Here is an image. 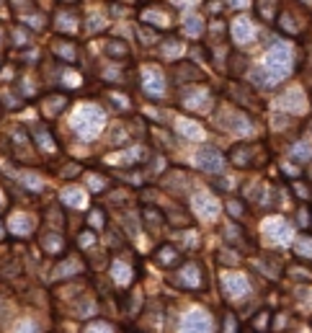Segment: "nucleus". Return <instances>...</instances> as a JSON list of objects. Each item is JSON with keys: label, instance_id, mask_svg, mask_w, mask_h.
I'll list each match as a JSON object with an SVG mask.
<instances>
[{"label": "nucleus", "instance_id": "obj_1", "mask_svg": "<svg viewBox=\"0 0 312 333\" xmlns=\"http://www.w3.org/2000/svg\"><path fill=\"white\" fill-rule=\"evenodd\" d=\"M266 73H269V78L276 83V80H281L289 70H292V54H289V47L286 44H274L271 49H269V54H266V68H263Z\"/></svg>", "mask_w": 312, "mask_h": 333}, {"label": "nucleus", "instance_id": "obj_2", "mask_svg": "<svg viewBox=\"0 0 312 333\" xmlns=\"http://www.w3.org/2000/svg\"><path fill=\"white\" fill-rule=\"evenodd\" d=\"M101 124H103V114H101L98 109H93V106H85V109L78 114V119H75V129L83 132L85 137H93L96 132L101 129Z\"/></svg>", "mask_w": 312, "mask_h": 333}, {"label": "nucleus", "instance_id": "obj_3", "mask_svg": "<svg viewBox=\"0 0 312 333\" xmlns=\"http://www.w3.org/2000/svg\"><path fill=\"white\" fill-rule=\"evenodd\" d=\"M196 163H199L204 171H209V173H219L222 165H225V158H222V153L214 150V148H202L199 155H196Z\"/></svg>", "mask_w": 312, "mask_h": 333}, {"label": "nucleus", "instance_id": "obj_4", "mask_svg": "<svg viewBox=\"0 0 312 333\" xmlns=\"http://www.w3.org/2000/svg\"><path fill=\"white\" fill-rule=\"evenodd\" d=\"M222 287H225V295L227 297H240L245 289H248V279L237 277V274H227L222 279Z\"/></svg>", "mask_w": 312, "mask_h": 333}, {"label": "nucleus", "instance_id": "obj_5", "mask_svg": "<svg viewBox=\"0 0 312 333\" xmlns=\"http://www.w3.org/2000/svg\"><path fill=\"white\" fill-rule=\"evenodd\" d=\"M145 93H150V96L165 93V83H163V75L158 70H147L145 73Z\"/></svg>", "mask_w": 312, "mask_h": 333}, {"label": "nucleus", "instance_id": "obj_6", "mask_svg": "<svg viewBox=\"0 0 312 333\" xmlns=\"http://www.w3.org/2000/svg\"><path fill=\"white\" fill-rule=\"evenodd\" d=\"M183 328H186V330H209L212 323H209L207 313H191V315H186Z\"/></svg>", "mask_w": 312, "mask_h": 333}, {"label": "nucleus", "instance_id": "obj_7", "mask_svg": "<svg viewBox=\"0 0 312 333\" xmlns=\"http://www.w3.org/2000/svg\"><path fill=\"white\" fill-rule=\"evenodd\" d=\"M266 233L274 238V240H289V235H292V227L284 222V220H271L269 225H266Z\"/></svg>", "mask_w": 312, "mask_h": 333}, {"label": "nucleus", "instance_id": "obj_8", "mask_svg": "<svg viewBox=\"0 0 312 333\" xmlns=\"http://www.w3.org/2000/svg\"><path fill=\"white\" fill-rule=\"evenodd\" d=\"M251 34H253V26H251V21H248V18H237V21L232 24V36H235V41H245Z\"/></svg>", "mask_w": 312, "mask_h": 333}, {"label": "nucleus", "instance_id": "obj_9", "mask_svg": "<svg viewBox=\"0 0 312 333\" xmlns=\"http://www.w3.org/2000/svg\"><path fill=\"white\" fill-rule=\"evenodd\" d=\"M181 279H183V284L189 287V289H199V266H183V274H181Z\"/></svg>", "mask_w": 312, "mask_h": 333}, {"label": "nucleus", "instance_id": "obj_10", "mask_svg": "<svg viewBox=\"0 0 312 333\" xmlns=\"http://www.w3.org/2000/svg\"><path fill=\"white\" fill-rule=\"evenodd\" d=\"M41 245H47V251H49V253H57V251L65 248L62 238H59V235H52V233H47V235L41 238Z\"/></svg>", "mask_w": 312, "mask_h": 333}, {"label": "nucleus", "instance_id": "obj_11", "mask_svg": "<svg viewBox=\"0 0 312 333\" xmlns=\"http://www.w3.org/2000/svg\"><path fill=\"white\" fill-rule=\"evenodd\" d=\"M292 155H294V158H299V160H309L312 148H309L307 142H299V145H294V148H292Z\"/></svg>", "mask_w": 312, "mask_h": 333}, {"label": "nucleus", "instance_id": "obj_12", "mask_svg": "<svg viewBox=\"0 0 312 333\" xmlns=\"http://www.w3.org/2000/svg\"><path fill=\"white\" fill-rule=\"evenodd\" d=\"M297 256H304V258H312V240H307V238H299L297 240Z\"/></svg>", "mask_w": 312, "mask_h": 333}, {"label": "nucleus", "instance_id": "obj_13", "mask_svg": "<svg viewBox=\"0 0 312 333\" xmlns=\"http://www.w3.org/2000/svg\"><path fill=\"white\" fill-rule=\"evenodd\" d=\"M62 202H68V204H83V191H62Z\"/></svg>", "mask_w": 312, "mask_h": 333}, {"label": "nucleus", "instance_id": "obj_14", "mask_svg": "<svg viewBox=\"0 0 312 333\" xmlns=\"http://www.w3.org/2000/svg\"><path fill=\"white\" fill-rule=\"evenodd\" d=\"M106 52H108L111 57H127V47H124L121 41H111V44L106 47Z\"/></svg>", "mask_w": 312, "mask_h": 333}, {"label": "nucleus", "instance_id": "obj_15", "mask_svg": "<svg viewBox=\"0 0 312 333\" xmlns=\"http://www.w3.org/2000/svg\"><path fill=\"white\" fill-rule=\"evenodd\" d=\"M186 31H189V34H202V31H204L202 18H189V24H186Z\"/></svg>", "mask_w": 312, "mask_h": 333}, {"label": "nucleus", "instance_id": "obj_16", "mask_svg": "<svg viewBox=\"0 0 312 333\" xmlns=\"http://www.w3.org/2000/svg\"><path fill=\"white\" fill-rule=\"evenodd\" d=\"M196 204H202V212L204 215H214L217 210H214V202H212V199H204V196H199L196 199Z\"/></svg>", "mask_w": 312, "mask_h": 333}, {"label": "nucleus", "instance_id": "obj_17", "mask_svg": "<svg viewBox=\"0 0 312 333\" xmlns=\"http://www.w3.org/2000/svg\"><path fill=\"white\" fill-rule=\"evenodd\" d=\"M158 261H160V263H175L178 256H175L173 251H160V253H158Z\"/></svg>", "mask_w": 312, "mask_h": 333}, {"label": "nucleus", "instance_id": "obj_18", "mask_svg": "<svg viewBox=\"0 0 312 333\" xmlns=\"http://www.w3.org/2000/svg\"><path fill=\"white\" fill-rule=\"evenodd\" d=\"M88 243H93V235H91V233L80 235V245H88Z\"/></svg>", "mask_w": 312, "mask_h": 333}, {"label": "nucleus", "instance_id": "obj_19", "mask_svg": "<svg viewBox=\"0 0 312 333\" xmlns=\"http://www.w3.org/2000/svg\"><path fill=\"white\" fill-rule=\"evenodd\" d=\"M232 6H245V0H232Z\"/></svg>", "mask_w": 312, "mask_h": 333}, {"label": "nucleus", "instance_id": "obj_20", "mask_svg": "<svg viewBox=\"0 0 312 333\" xmlns=\"http://www.w3.org/2000/svg\"><path fill=\"white\" fill-rule=\"evenodd\" d=\"M0 204H3V202H0ZM0 210H3V207H0Z\"/></svg>", "mask_w": 312, "mask_h": 333}]
</instances>
